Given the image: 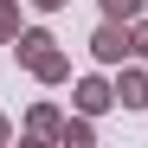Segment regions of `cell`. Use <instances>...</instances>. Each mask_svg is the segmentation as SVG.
Returning <instances> with one entry per match:
<instances>
[{
  "mask_svg": "<svg viewBox=\"0 0 148 148\" xmlns=\"http://www.w3.org/2000/svg\"><path fill=\"white\" fill-rule=\"evenodd\" d=\"M90 58H97V64H122V58H135L129 19H103V26L90 32Z\"/></svg>",
  "mask_w": 148,
  "mask_h": 148,
  "instance_id": "6da1fadb",
  "label": "cell"
},
{
  "mask_svg": "<svg viewBox=\"0 0 148 148\" xmlns=\"http://www.w3.org/2000/svg\"><path fill=\"white\" fill-rule=\"evenodd\" d=\"M116 103L122 110H148V71L142 64H122L116 71Z\"/></svg>",
  "mask_w": 148,
  "mask_h": 148,
  "instance_id": "7a4b0ae2",
  "label": "cell"
},
{
  "mask_svg": "<svg viewBox=\"0 0 148 148\" xmlns=\"http://www.w3.org/2000/svg\"><path fill=\"white\" fill-rule=\"evenodd\" d=\"M110 103H116V84L110 77H77V110L84 116H103Z\"/></svg>",
  "mask_w": 148,
  "mask_h": 148,
  "instance_id": "3957f363",
  "label": "cell"
},
{
  "mask_svg": "<svg viewBox=\"0 0 148 148\" xmlns=\"http://www.w3.org/2000/svg\"><path fill=\"white\" fill-rule=\"evenodd\" d=\"M26 71H32L39 84H64V77H71V58L58 52V39H52V45H45V52H39V58H32Z\"/></svg>",
  "mask_w": 148,
  "mask_h": 148,
  "instance_id": "277c9868",
  "label": "cell"
},
{
  "mask_svg": "<svg viewBox=\"0 0 148 148\" xmlns=\"http://www.w3.org/2000/svg\"><path fill=\"white\" fill-rule=\"evenodd\" d=\"M58 129H64V116H58L52 103H32V116H26V135H39V142H45V135H58Z\"/></svg>",
  "mask_w": 148,
  "mask_h": 148,
  "instance_id": "5b68a950",
  "label": "cell"
},
{
  "mask_svg": "<svg viewBox=\"0 0 148 148\" xmlns=\"http://www.w3.org/2000/svg\"><path fill=\"white\" fill-rule=\"evenodd\" d=\"M45 45H52V32H39V26H26V32L13 39V52H19V64H32V58L45 52Z\"/></svg>",
  "mask_w": 148,
  "mask_h": 148,
  "instance_id": "8992f818",
  "label": "cell"
},
{
  "mask_svg": "<svg viewBox=\"0 0 148 148\" xmlns=\"http://www.w3.org/2000/svg\"><path fill=\"white\" fill-rule=\"evenodd\" d=\"M58 142H71V148H90V142H97V129H90V116H64V129H58Z\"/></svg>",
  "mask_w": 148,
  "mask_h": 148,
  "instance_id": "52a82bcc",
  "label": "cell"
},
{
  "mask_svg": "<svg viewBox=\"0 0 148 148\" xmlns=\"http://www.w3.org/2000/svg\"><path fill=\"white\" fill-rule=\"evenodd\" d=\"M19 39V0H0V45Z\"/></svg>",
  "mask_w": 148,
  "mask_h": 148,
  "instance_id": "ba28073f",
  "label": "cell"
},
{
  "mask_svg": "<svg viewBox=\"0 0 148 148\" xmlns=\"http://www.w3.org/2000/svg\"><path fill=\"white\" fill-rule=\"evenodd\" d=\"M97 7H103V19H142L148 0H97Z\"/></svg>",
  "mask_w": 148,
  "mask_h": 148,
  "instance_id": "9c48e42d",
  "label": "cell"
},
{
  "mask_svg": "<svg viewBox=\"0 0 148 148\" xmlns=\"http://www.w3.org/2000/svg\"><path fill=\"white\" fill-rule=\"evenodd\" d=\"M129 39H135V58H148V19H129Z\"/></svg>",
  "mask_w": 148,
  "mask_h": 148,
  "instance_id": "30bf717a",
  "label": "cell"
},
{
  "mask_svg": "<svg viewBox=\"0 0 148 148\" xmlns=\"http://www.w3.org/2000/svg\"><path fill=\"white\" fill-rule=\"evenodd\" d=\"M32 7H39V13H58V7H64V0H32Z\"/></svg>",
  "mask_w": 148,
  "mask_h": 148,
  "instance_id": "8fae6325",
  "label": "cell"
},
{
  "mask_svg": "<svg viewBox=\"0 0 148 148\" xmlns=\"http://www.w3.org/2000/svg\"><path fill=\"white\" fill-rule=\"evenodd\" d=\"M7 135H13V122H7V116H0V142H7Z\"/></svg>",
  "mask_w": 148,
  "mask_h": 148,
  "instance_id": "7c38bea8",
  "label": "cell"
}]
</instances>
